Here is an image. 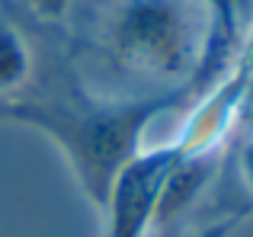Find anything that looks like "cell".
Masks as SVG:
<instances>
[{
    "label": "cell",
    "instance_id": "cell-1",
    "mask_svg": "<svg viewBox=\"0 0 253 237\" xmlns=\"http://www.w3.org/2000/svg\"><path fill=\"white\" fill-rule=\"evenodd\" d=\"M61 32L84 87L116 100L205 90L237 58L205 0H74Z\"/></svg>",
    "mask_w": 253,
    "mask_h": 237
},
{
    "label": "cell",
    "instance_id": "cell-2",
    "mask_svg": "<svg viewBox=\"0 0 253 237\" xmlns=\"http://www.w3.org/2000/svg\"><path fill=\"white\" fill-rule=\"evenodd\" d=\"M205 90L144 100L99 96L77 77L61 26L39 19L36 77L19 96L0 100V122L26 125L48 138L68 160L90 205L103 212L112 180L144 148L151 122L167 113H186Z\"/></svg>",
    "mask_w": 253,
    "mask_h": 237
},
{
    "label": "cell",
    "instance_id": "cell-3",
    "mask_svg": "<svg viewBox=\"0 0 253 237\" xmlns=\"http://www.w3.org/2000/svg\"><path fill=\"white\" fill-rule=\"evenodd\" d=\"M179 154L183 148L173 135L167 144L141 148L119 170L109 196H106V205L99 212L106 218L103 237H151L164 183H167L173 163L179 160Z\"/></svg>",
    "mask_w": 253,
    "mask_h": 237
},
{
    "label": "cell",
    "instance_id": "cell-4",
    "mask_svg": "<svg viewBox=\"0 0 253 237\" xmlns=\"http://www.w3.org/2000/svg\"><path fill=\"white\" fill-rule=\"evenodd\" d=\"M39 68V19L16 3H0V100H13Z\"/></svg>",
    "mask_w": 253,
    "mask_h": 237
},
{
    "label": "cell",
    "instance_id": "cell-5",
    "mask_svg": "<svg viewBox=\"0 0 253 237\" xmlns=\"http://www.w3.org/2000/svg\"><path fill=\"white\" fill-rule=\"evenodd\" d=\"M215 23V36L224 48L241 51L247 32L253 29V0H205Z\"/></svg>",
    "mask_w": 253,
    "mask_h": 237
},
{
    "label": "cell",
    "instance_id": "cell-6",
    "mask_svg": "<svg viewBox=\"0 0 253 237\" xmlns=\"http://www.w3.org/2000/svg\"><path fill=\"white\" fill-rule=\"evenodd\" d=\"M224 170L234 176L237 189L244 193V208L253 212V131L234 135L224 151Z\"/></svg>",
    "mask_w": 253,
    "mask_h": 237
},
{
    "label": "cell",
    "instance_id": "cell-7",
    "mask_svg": "<svg viewBox=\"0 0 253 237\" xmlns=\"http://www.w3.org/2000/svg\"><path fill=\"white\" fill-rule=\"evenodd\" d=\"M234 64H237V74H241V106H237L234 135H244V131H253V29L244 39Z\"/></svg>",
    "mask_w": 253,
    "mask_h": 237
},
{
    "label": "cell",
    "instance_id": "cell-8",
    "mask_svg": "<svg viewBox=\"0 0 253 237\" xmlns=\"http://www.w3.org/2000/svg\"><path fill=\"white\" fill-rule=\"evenodd\" d=\"M250 212H241V208H231V212L218 215L215 221H205V225H183V231H173V234H164V237H231L241 228V221L247 218Z\"/></svg>",
    "mask_w": 253,
    "mask_h": 237
},
{
    "label": "cell",
    "instance_id": "cell-9",
    "mask_svg": "<svg viewBox=\"0 0 253 237\" xmlns=\"http://www.w3.org/2000/svg\"><path fill=\"white\" fill-rule=\"evenodd\" d=\"M10 3H16L19 10H26L32 19L61 26L64 16H68V10L74 6V0H10Z\"/></svg>",
    "mask_w": 253,
    "mask_h": 237
},
{
    "label": "cell",
    "instance_id": "cell-10",
    "mask_svg": "<svg viewBox=\"0 0 253 237\" xmlns=\"http://www.w3.org/2000/svg\"><path fill=\"white\" fill-rule=\"evenodd\" d=\"M0 3H3V0H0Z\"/></svg>",
    "mask_w": 253,
    "mask_h": 237
}]
</instances>
